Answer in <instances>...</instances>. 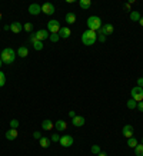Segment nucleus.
I'll use <instances>...</instances> for the list:
<instances>
[{
	"instance_id": "f257e3e1",
	"label": "nucleus",
	"mask_w": 143,
	"mask_h": 156,
	"mask_svg": "<svg viewBox=\"0 0 143 156\" xmlns=\"http://www.w3.org/2000/svg\"><path fill=\"white\" fill-rule=\"evenodd\" d=\"M0 59L6 65H12V63H14V59H16V52H14L13 49L6 48V49H3V52L0 55Z\"/></svg>"
},
{
	"instance_id": "f03ea898",
	"label": "nucleus",
	"mask_w": 143,
	"mask_h": 156,
	"mask_svg": "<svg viewBox=\"0 0 143 156\" xmlns=\"http://www.w3.org/2000/svg\"><path fill=\"white\" fill-rule=\"evenodd\" d=\"M82 42L85 46H92L95 44V42H97V33L93 30H86L85 33L82 34Z\"/></svg>"
},
{
	"instance_id": "7ed1b4c3",
	"label": "nucleus",
	"mask_w": 143,
	"mask_h": 156,
	"mask_svg": "<svg viewBox=\"0 0 143 156\" xmlns=\"http://www.w3.org/2000/svg\"><path fill=\"white\" fill-rule=\"evenodd\" d=\"M87 27H89V30L97 32L102 27V19H100L99 16H90L87 19Z\"/></svg>"
},
{
	"instance_id": "20e7f679",
	"label": "nucleus",
	"mask_w": 143,
	"mask_h": 156,
	"mask_svg": "<svg viewBox=\"0 0 143 156\" xmlns=\"http://www.w3.org/2000/svg\"><path fill=\"white\" fill-rule=\"evenodd\" d=\"M130 96H132V99L136 100V102H142L143 100V87H133V89L130 90Z\"/></svg>"
},
{
	"instance_id": "39448f33",
	"label": "nucleus",
	"mask_w": 143,
	"mask_h": 156,
	"mask_svg": "<svg viewBox=\"0 0 143 156\" xmlns=\"http://www.w3.org/2000/svg\"><path fill=\"white\" fill-rule=\"evenodd\" d=\"M47 30H49V32H50L52 34L59 33V32H60V23H59L56 19L49 20V23H47Z\"/></svg>"
},
{
	"instance_id": "423d86ee",
	"label": "nucleus",
	"mask_w": 143,
	"mask_h": 156,
	"mask_svg": "<svg viewBox=\"0 0 143 156\" xmlns=\"http://www.w3.org/2000/svg\"><path fill=\"white\" fill-rule=\"evenodd\" d=\"M60 145H62L63 147H70L72 145H73V142H75V139L70 136V135H63V136H60Z\"/></svg>"
},
{
	"instance_id": "0eeeda50",
	"label": "nucleus",
	"mask_w": 143,
	"mask_h": 156,
	"mask_svg": "<svg viewBox=\"0 0 143 156\" xmlns=\"http://www.w3.org/2000/svg\"><path fill=\"white\" fill-rule=\"evenodd\" d=\"M96 33H99V34H105V36H109V34L113 33V24H110V23H106L103 24L102 27L96 32Z\"/></svg>"
},
{
	"instance_id": "6e6552de",
	"label": "nucleus",
	"mask_w": 143,
	"mask_h": 156,
	"mask_svg": "<svg viewBox=\"0 0 143 156\" xmlns=\"http://www.w3.org/2000/svg\"><path fill=\"white\" fill-rule=\"evenodd\" d=\"M29 13L32 14V16H37L39 13H42V6L37 5V3H32V5L29 6Z\"/></svg>"
},
{
	"instance_id": "1a4fd4ad",
	"label": "nucleus",
	"mask_w": 143,
	"mask_h": 156,
	"mask_svg": "<svg viewBox=\"0 0 143 156\" xmlns=\"http://www.w3.org/2000/svg\"><path fill=\"white\" fill-rule=\"evenodd\" d=\"M42 12L47 16H52L54 13V6L52 3H44V5H42Z\"/></svg>"
},
{
	"instance_id": "9d476101",
	"label": "nucleus",
	"mask_w": 143,
	"mask_h": 156,
	"mask_svg": "<svg viewBox=\"0 0 143 156\" xmlns=\"http://www.w3.org/2000/svg\"><path fill=\"white\" fill-rule=\"evenodd\" d=\"M85 118H83V116H75V118L72 119V125H73V126H75V128H82V126H83V125H85Z\"/></svg>"
},
{
	"instance_id": "9b49d317",
	"label": "nucleus",
	"mask_w": 143,
	"mask_h": 156,
	"mask_svg": "<svg viewBox=\"0 0 143 156\" xmlns=\"http://www.w3.org/2000/svg\"><path fill=\"white\" fill-rule=\"evenodd\" d=\"M36 37H37V40H40V42H43V40H47V39H49V32H47V30H44V29H40V30H37V32H36Z\"/></svg>"
},
{
	"instance_id": "f8f14e48",
	"label": "nucleus",
	"mask_w": 143,
	"mask_h": 156,
	"mask_svg": "<svg viewBox=\"0 0 143 156\" xmlns=\"http://www.w3.org/2000/svg\"><path fill=\"white\" fill-rule=\"evenodd\" d=\"M54 129H56L57 132H65L67 129V123L65 122V120H62V119H59V120L54 123Z\"/></svg>"
},
{
	"instance_id": "ddd939ff",
	"label": "nucleus",
	"mask_w": 143,
	"mask_h": 156,
	"mask_svg": "<svg viewBox=\"0 0 143 156\" xmlns=\"http://www.w3.org/2000/svg\"><path fill=\"white\" fill-rule=\"evenodd\" d=\"M122 133H123V136L127 137V139L129 137H132L133 136V126H132V125H124Z\"/></svg>"
},
{
	"instance_id": "4468645a",
	"label": "nucleus",
	"mask_w": 143,
	"mask_h": 156,
	"mask_svg": "<svg viewBox=\"0 0 143 156\" xmlns=\"http://www.w3.org/2000/svg\"><path fill=\"white\" fill-rule=\"evenodd\" d=\"M10 30H12L14 34H17L23 30V24L19 23V22H13V23L10 24Z\"/></svg>"
},
{
	"instance_id": "2eb2a0df",
	"label": "nucleus",
	"mask_w": 143,
	"mask_h": 156,
	"mask_svg": "<svg viewBox=\"0 0 143 156\" xmlns=\"http://www.w3.org/2000/svg\"><path fill=\"white\" fill-rule=\"evenodd\" d=\"M53 128H54V123H53L52 120H49V119H44V120L42 122V129H43V130L49 132V130H52Z\"/></svg>"
},
{
	"instance_id": "dca6fc26",
	"label": "nucleus",
	"mask_w": 143,
	"mask_h": 156,
	"mask_svg": "<svg viewBox=\"0 0 143 156\" xmlns=\"http://www.w3.org/2000/svg\"><path fill=\"white\" fill-rule=\"evenodd\" d=\"M70 34H72V30L69 27H60V32H59L60 39H69Z\"/></svg>"
},
{
	"instance_id": "f3484780",
	"label": "nucleus",
	"mask_w": 143,
	"mask_h": 156,
	"mask_svg": "<svg viewBox=\"0 0 143 156\" xmlns=\"http://www.w3.org/2000/svg\"><path fill=\"white\" fill-rule=\"evenodd\" d=\"M17 129H9L7 132H6V139L7 140H14L16 137H17Z\"/></svg>"
},
{
	"instance_id": "a211bd4d",
	"label": "nucleus",
	"mask_w": 143,
	"mask_h": 156,
	"mask_svg": "<svg viewBox=\"0 0 143 156\" xmlns=\"http://www.w3.org/2000/svg\"><path fill=\"white\" fill-rule=\"evenodd\" d=\"M50 143H52V140H50L49 137H44V136H42V139L39 140V145H40L42 147H44V149L50 146Z\"/></svg>"
},
{
	"instance_id": "6ab92c4d",
	"label": "nucleus",
	"mask_w": 143,
	"mask_h": 156,
	"mask_svg": "<svg viewBox=\"0 0 143 156\" xmlns=\"http://www.w3.org/2000/svg\"><path fill=\"white\" fill-rule=\"evenodd\" d=\"M16 53H17V56H20V57H26L29 55V49L26 48V46H20Z\"/></svg>"
},
{
	"instance_id": "aec40b11",
	"label": "nucleus",
	"mask_w": 143,
	"mask_h": 156,
	"mask_svg": "<svg viewBox=\"0 0 143 156\" xmlns=\"http://www.w3.org/2000/svg\"><path fill=\"white\" fill-rule=\"evenodd\" d=\"M65 19H66V23L67 24H73L75 22H76V14H75V13H67Z\"/></svg>"
},
{
	"instance_id": "412c9836",
	"label": "nucleus",
	"mask_w": 143,
	"mask_h": 156,
	"mask_svg": "<svg viewBox=\"0 0 143 156\" xmlns=\"http://www.w3.org/2000/svg\"><path fill=\"white\" fill-rule=\"evenodd\" d=\"M79 5H80V7L83 10H87V9H90L92 2L90 0H80V2H79Z\"/></svg>"
},
{
	"instance_id": "4be33fe9",
	"label": "nucleus",
	"mask_w": 143,
	"mask_h": 156,
	"mask_svg": "<svg viewBox=\"0 0 143 156\" xmlns=\"http://www.w3.org/2000/svg\"><path fill=\"white\" fill-rule=\"evenodd\" d=\"M140 17H142V16H140V13H139V12H136V10L130 12V20H132V22H139V20H140Z\"/></svg>"
},
{
	"instance_id": "5701e85b",
	"label": "nucleus",
	"mask_w": 143,
	"mask_h": 156,
	"mask_svg": "<svg viewBox=\"0 0 143 156\" xmlns=\"http://www.w3.org/2000/svg\"><path fill=\"white\" fill-rule=\"evenodd\" d=\"M138 145H139V142H138V139H136V137L132 136V137H129V139H127V146L129 147H133V149H134Z\"/></svg>"
},
{
	"instance_id": "b1692460",
	"label": "nucleus",
	"mask_w": 143,
	"mask_h": 156,
	"mask_svg": "<svg viewBox=\"0 0 143 156\" xmlns=\"http://www.w3.org/2000/svg\"><path fill=\"white\" fill-rule=\"evenodd\" d=\"M134 155L136 156H143V145L142 143H139L138 146L134 147Z\"/></svg>"
},
{
	"instance_id": "393cba45",
	"label": "nucleus",
	"mask_w": 143,
	"mask_h": 156,
	"mask_svg": "<svg viewBox=\"0 0 143 156\" xmlns=\"http://www.w3.org/2000/svg\"><path fill=\"white\" fill-rule=\"evenodd\" d=\"M126 106H127L129 109H132V110H133V109H136V106H138V102L133 100V99H129L127 103H126Z\"/></svg>"
},
{
	"instance_id": "a878e982",
	"label": "nucleus",
	"mask_w": 143,
	"mask_h": 156,
	"mask_svg": "<svg viewBox=\"0 0 143 156\" xmlns=\"http://www.w3.org/2000/svg\"><path fill=\"white\" fill-rule=\"evenodd\" d=\"M23 29L27 32V33H32L33 32V23H30V22H27V23L23 24Z\"/></svg>"
},
{
	"instance_id": "bb28decb",
	"label": "nucleus",
	"mask_w": 143,
	"mask_h": 156,
	"mask_svg": "<svg viewBox=\"0 0 143 156\" xmlns=\"http://www.w3.org/2000/svg\"><path fill=\"white\" fill-rule=\"evenodd\" d=\"M33 48L34 50H37V52H40L43 49V42H40V40H37V42H34L33 43Z\"/></svg>"
},
{
	"instance_id": "cd10ccee",
	"label": "nucleus",
	"mask_w": 143,
	"mask_h": 156,
	"mask_svg": "<svg viewBox=\"0 0 143 156\" xmlns=\"http://www.w3.org/2000/svg\"><path fill=\"white\" fill-rule=\"evenodd\" d=\"M90 151H92V153H93V155L97 156L100 153V146H99V145H93V146L90 147Z\"/></svg>"
},
{
	"instance_id": "c85d7f7f",
	"label": "nucleus",
	"mask_w": 143,
	"mask_h": 156,
	"mask_svg": "<svg viewBox=\"0 0 143 156\" xmlns=\"http://www.w3.org/2000/svg\"><path fill=\"white\" fill-rule=\"evenodd\" d=\"M49 39H50V42L56 43V42H59V40H60V36H59V33H56V34H50V36H49Z\"/></svg>"
},
{
	"instance_id": "c756f323",
	"label": "nucleus",
	"mask_w": 143,
	"mask_h": 156,
	"mask_svg": "<svg viewBox=\"0 0 143 156\" xmlns=\"http://www.w3.org/2000/svg\"><path fill=\"white\" fill-rule=\"evenodd\" d=\"M17 128H19V120L17 119L10 120V129H17Z\"/></svg>"
},
{
	"instance_id": "7c9ffc66",
	"label": "nucleus",
	"mask_w": 143,
	"mask_h": 156,
	"mask_svg": "<svg viewBox=\"0 0 143 156\" xmlns=\"http://www.w3.org/2000/svg\"><path fill=\"white\" fill-rule=\"evenodd\" d=\"M6 85V76L3 72H0V87H3Z\"/></svg>"
},
{
	"instance_id": "2f4dec72",
	"label": "nucleus",
	"mask_w": 143,
	"mask_h": 156,
	"mask_svg": "<svg viewBox=\"0 0 143 156\" xmlns=\"http://www.w3.org/2000/svg\"><path fill=\"white\" fill-rule=\"evenodd\" d=\"M50 140H52V142H59V140H60V136H59L57 133H53L52 137H50Z\"/></svg>"
},
{
	"instance_id": "473e14b6",
	"label": "nucleus",
	"mask_w": 143,
	"mask_h": 156,
	"mask_svg": "<svg viewBox=\"0 0 143 156\" xmlns=\"http://www.w3.org/2000/svg\"><path fill=\"white\" fill-rule=\"evenodd\" d=\"M29 40L32 43H34V42H37V37H36V33H30V37H29Z\"/></svg>"
},
{
	"instance_id": "72a5a7b5",
	"label": "nucleus",
	"mask_w": 143,
	"mask_h": 156,
	"mask_svg": "<svg viewBox=\"0 0 143 156\" xmlns=\"http://www.w3.org/2000/svg\"><path fill=\"white\" fill-rule=\"evenodd\" d=\"M97 40H99V42H102V43H105L106 42V36H105V34H97Z\"/></svg>"
},
{
	"instance_id": "f704fd0d",
	"label": "nucleus",
	"mask_w": 143,
	"mask_h": 156,
	"mask_svg": "<svg viewBox=\"0 0 143 156\" xmlns=\"http://www.w3.org/2000/svg\"><path fill=\"white\" fill-rule=\"evenodd\" d=\"M33 137L40 140V139H42V133H40V132H33Z\"/></svg>"
},
{
	"instance_id": "c9c22d12",
	"label": "nucleus",
	"mask_w": 143,
	"mask_h": 156,
	"mask_svg": "<svg viewBox=\"0 0 143 156\" xmlns=\"http://www.w3.org/2000/svg\"><path fill=\"white\" fill-rule=\"evenodd\" d=\"M136 109H139L140 112H143V100H142V102H138V106H136Z\"/></svg>"
},
{
	"instance_id": "e433bc0d",
	"label": "nucleus",
	"mask_w": 143,
	"mask_h": 156,
	"mask_svg": "<svg viewBox=\"0 0 143 156\" xmlns=\"http://www.w3.org/2000/svg\"><path fill=\"white\" fill-rule=\"evenodd\" d=\"M138 86L139 87H143V77H139L138 79Z\"/></svg>"
},
{
	"instance_id": "4c0bfd02",
	"label": "nucleus",
	"mask_w": 143,
	"mask_h": 156,
	"mask_svg": "<svg viewBox=\"0 0 143 156\" xmlns=\"http://www.w3.org/2000/svg\"><path fill=\"white\" fill-rule=\"evenodd\" d=\"M69 116H70V118L73 119L75 116H76V112H75V110H70V112H69Z\"/></svg>"
},
{
	"instance_id": "58836bf2",
	"label": "nucleus",
	"mask_w": 143,
	"mask_h": 156,
	"mask_svg": "<svg viewBox=\"0 0 143 156\" xmlns=\"http://www.w3.org/2000/svg\"><path fill=\"white\" fill-rule=\"evenodd\" d=\"M124 10H126V12H130V5H129V3H126V5H124Z\"/></svg>"
},
{
	"instance_id": "ea45409f",
	"label": "nucleus",
	"mask_w": 143,
	"mask_h": 156,
	"mask_svg": "<svg viewBox=\"0 0 143 156\" xmlns=\"http://www.w3.org/2000/svg\"><path fill=\"white\" fill-rule=\"evenodd\" d=\"M139 23H140V26H142V27H143V16H142V17H140V20H139Z\"/></svg>"
},
{
	"instance_id": "a19ab883",
	"label": "nucleus",
	"mask_w": 143,
	"mask_h": 156,
	"mask_svg": "<svg viewBox=\"0 0 143 156\" xmlns=\"http://www.w3.org/2000/svg\"><path fill=\"white\" fill-rule=\"evenodd\" d=\"M3 29H5V30H10V26H9V24H6V26H5Z\"/></svg>"
},
{
	"instance_id": "79ce46f5",
	"label": "nucleus",
	"mask_w": 143,
	"mask_h": 156,
	"mask_svg": "<svg viewBox=\"0 0 143 156\" xmlns=\"http://www.w3.org/2000/svg\"><path fill=\"white\" fill-rule=\"evenodd\" d=\"M97 156H107V155H106V153H103V152H100V153H99Z\"/></svg>"
},
{
	"instance_id": "37998d69",
	"label": "nucleus",
	"mask_w": 143,
	"mask_h": 156,
	"mask_svg": "<svg viewBox=\"0 0 143 156\" xmlns=\"http://www.w3.org/2000/svg\"><path fill=\"white\" fill-rule=\"evenodd\" d=\"M2 65H3V62H2V59H0V67H2Z\"/></svg>"
},
{
	"instance_id": "c03bdc74",
	"label": "nucleus",
	"mask_w": 143,
	"mask_h": 156,
	"mask_svg": "<svg viewBox=\"0 0 143 156\" xmlns=\"http://www.w3.org/2000/svg\"><path fill=\"white\" fill-rule=\"evenodd\" d=\"M0 20H2V12H0Z\"/></svg>"
},
{
	"instance_id": "a18cd8bd",
	"label": "nucleus",
	"mask_w": 143,
	"mask_h": 156,
	"mask_svg": "<svg viewBox=\"0 0 143 156\" xmlns=\"http://www.w3.org/2000/svg\"><path fill=\"white\" fill-rule=\"evenodd\" d=\"M140 143H142V145H143V137H142V142H140Z\"/></svg>"
},
{
	"instance_id": "49530a36",
	"label": "nucleus",
	"mask_w": 143,
	"mask_h": 156,
	"mask_svg": "<svg viewBox=\"0 0 143 156\" xmlns=\"http://www.w3.org/2000/svg\"><path fill=\"white\" fill-rule=\"evenodd\" d=\"M142 77H143V75H142Z\"/></svg>"
}]
</instances>
